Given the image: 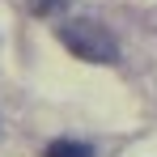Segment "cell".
<instances>
[{"label":"cell","instance_id":"cell-1","mask_svg":"<svg viewBox=\"0 0 157 157\" xmlns=\"http://www.w3.org/2000/svg\"><path fill=\"white\" fill-rule=\"evenodd\" d=\"M59 43H64L72 55L89 59V64H115V59H119L115 34H110L106 26H98V21H89V17L64 21V26H59Z\"/></svg>","mask_w":157,"mask_h":157},{"label":"cell","instance_id":"cell-2","mask_svg":"<svg viewBox=\"0 0 157 157\" xmlns=\"http://www.w3.org/2000/svg\"><path fill=\"white\" fill-rule=\"evenodd\" d=\"M47 157H89V144H81V140H55Z\"/></svg>","mask_w":157,"mask_h":157},{"label":"cell","instance_id":"cell-3","mask_svg":"<svg viewBox=\"0 0 157 157\" xmlns=\"http://www.w3.org/2000/svg\"><path fill=\"white\" fill-rule=\"evenodd\" d=\"M64 9H68V0H30V13L34 17H55Z\"/></svg>","mask_w":157,"mask_h":157}]
</instances>
